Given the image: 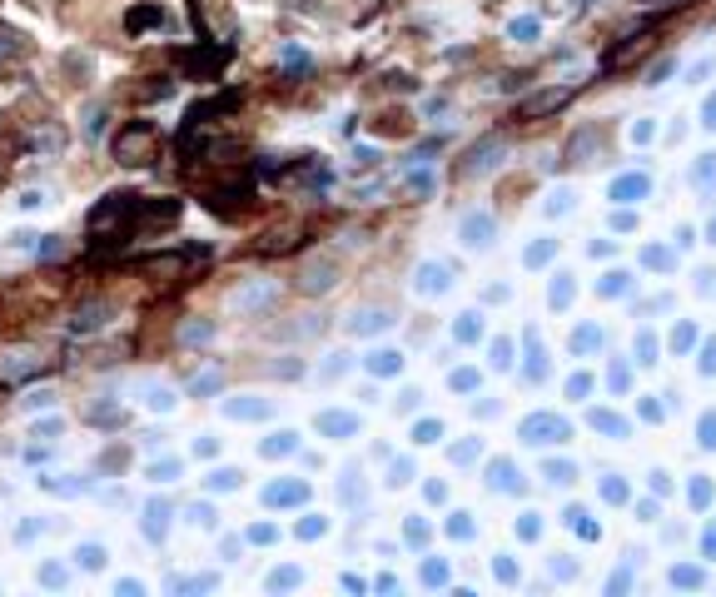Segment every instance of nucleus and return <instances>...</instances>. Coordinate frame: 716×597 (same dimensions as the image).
Returning <instances> with one entry per match:
<instances>
[{
    "instance_id": "nucleus-10",
    "label": "nucleus",
    "mask_w": 716,
    "mask_h": 597,
    "mask_svg": "<svg viewBox=\"0 0 716 597\" xmlns=\"http://www.w3.org/2000/svg\"><path fill=\"white\" fill-rule=\"evenodd\" d=\"M563 100H567L563 90H542L538 100H528V105H517V114H513V120H538V114H547V110H557V105H563Z\"/></svg>"
},
{
    "instance_id": "nucleus-13",
    "label": "nucleus",
    "mask_w": 716,
    "mask_h": 597,
    "mask_svg": "<svg viewBox=\"0 0 716 597\" xmlns=\"http://www.w3.org/2000/svg\"><path fill=\"white\" fill-rule=\"evenodd\" d=\"M20 55H26V35L20 30H0V70H11Z\"/></svg>"
},
{
    "instance_id": "nucleus-35",
    "label": "nucleus",
    "mask_w": 716,
    "mask_h": 597,
    "mask_svg": "<svg viewBox=\"0 0 716 597\" xmlns=\"http://www.w3.org/2000/svg\"><path fill=\"white\" fill-rule=\"evenodd\" d=\"M60 428H65L60 419H45V423H35V438H60Z\"/></svg>"
},
{
    "instance_id": "nucleus-32",
    "label": "nucleus",
    "mask_w": 716,
    "mask_h": 597,
    "mask_svg": "<svg viewBox=\"0 0 716 597\" xmlns=\"http://www.w3.org/2000/svg\"><path fill=\"white\" fill-rule=\"evenodd\" d=\"M209 488H239V473H234V468H219V473H209Z\"/></svg>"
},
{
    "instance_id": "nucleus-7",
    "label": "nucleus",
    "mask_w": 716,
    "mask_h": 597,
    "mask_svg": "<svg viewBox=\"0 0 716 597\" xmlns=\"http://www.w3.org/2000/svg\"><path fill=\"white\" fill-rule=\"evenodd\" d=\"M169 518H175V508H169V503H160V498H150V503H145V518H139V528H145V538H150V543H164V538H169Z\"/></svg>"
},
{
    "instance_id": "nucleus-28",
    "label": "nucleus",
    "mask_w": 716,
    "mask_h": 597,
    "mask_svg": "<svg viewBox=\"0 0 716 597\" xmlns=\"http://www.w3.org/2000/svg\"><path fill=\"white\" fill-rule=\"evenodd\" d=\"M398 364H403V358H398V354H389V349H383V354H374V358H368V369H374V373H393V369H398Z\"/></svg>"
},
{
    "instance_id": "nucleus-4",
    "label": "nucleus",
    "mask_w": 716,
    "mask_h": 597,
    "mask_svg": "<svg viewBox=\"0 0 716 597\" xmlns=\"http://www.w3.org/2000/svg\"><path fill=\"white\" fill-rule=\"evenodd\" d=\"M135 398H139L145 408H150V413H169V408L179 404L175 389H169L164 379H139V383H135Z\"/></svg>"
},
{
    "instance_id": "nucleus-27",
    "label": "nucleus",
    "mask_w": 716,
    "mask_h": 597,
    "mask_svg": "<svg viewBox=\"0 0 716 597\" xmlns=\"http://www.w3.org/2000/svg\"><path fill=\"white\" fill-rule=\"evenodd\" d=\"M40 533H45V522H40V518H26V522H20V528H15V543L26 547V543H35Z\"/></svg>"
},
{
    "instance_id": "nucleus-14",
    "label": "nucleus",
    "mask_w": 716,
    "mask_h": 597,
    "mask_svg": "<svg viewBox=\"0 0 716 597\" xmlns=\"http://www.w3.org/2000/svg\"><path fill=\"white\" fill-rule=\"evenodd\" d=\"M80 419H85V423H100V428H120V423H125V413H120V404H95V408H85Z\"/></svg>"
},
{
    "instance_id": "nucleus-23",
    "label": "nucleus",
    "mask_w": 716,
    "mask_h": 597,
    "mask_svg": "<svg viewBox=\"0 0 716 597\" xmlns=\"http://www.w3.org/2000/svg\"><path fill=\"white\" fill-rule=\"evenodd\" d=\"M492 219H463V244H488Z\"/></svg>"
},
{
    "instance_id": "nucleus-12",
    "label": "nucleus",
    "mask_w": 716,
    "mask_h": 597,
    "mask_svg": "<svg viewBox=\"0 0 716 597\" xmlns=\"http://www.w3.org/2000/svg\"><path fill=\"white\" fill-rule=\"evenodd\" d=\"M303 498H309V488H303V483H274L264 493V503H269V508H289V503H303Z\"/></svg>"
},
{
    "instance_id": "nucleus-24",
    "label": "nucleus",
    "mask_w": 716,
    "mask_h": 597,
    "mask_svg": "<svg viewBox=\"0 0 716 597\" xmlns=\"http://www.w3.org/2000/svg\"><path fill=\"white\" fill-rule=\"evenodd\" d=\"M150 478H154V483H175L179 463H175V458H160V463H150Z\"/></svg>"
},
{
    "instance_id": "nucleus-11",
    "label": "nucleus",
    "mask_w": 716,
    "mask_h": 597,
    "mask_svg": "<svg viewBox=\"0 0 716 597\" xmlns=\"http://www.w3.org/2000/svg\"><path fill=\"white\" fill-rule=\"evenodd\" d=\"M150 26H164V11H160V5H135V11L125 15V30H130V35H139V30H150Z\"/></svg>"
},
{
    "instance_id": "nucleus-1",
    "label": "nucleus",
    "mask_w": 716,
    "mask_h": 597,
    "mask_svg": "<svg viewBox=\"0 0 716 597\" xmlns=\"http://www.w3.org/2000/svg\"><path fill=\"white\" fill-rule=\"evenodd\" d=\"M160 150H164V140H160V130H154L150 120H130V125L114 130V140H110V154L120 160V165H130V169L154 165Z\"/></svg>"
},
{
    "instance_id": "nucleus-17",
    "label": "nucleus",
    "mask_w": 716,
    "mask_h": 597,
    "mask_svg": "<svg viewBox=\"0 0 716 597\" xmlns=\"http://www.w3.org/2000/svg\"><path fill=\"white\" fill-rule=\"evenodd\" d=\"M35 583H40V587H51V593H60V587L70 583V568H65V562H40Z\"/></svg>"
},
{
    "instance_id": "nucleus-29",
    "label": "nucleus",
    "mask_w": 716,
    "mask_h": 597,
    "mask_svg": "<svg viewBox=\"0 0 716 597\" xmlns=\"http://www.w3.org/2000/svg\"><path fill=\"white\" fill-rule=\"evenodd\" d=\"M264 453H269V458H279V453H294V433H274V438L264 444Z\"/></svg>"
},
{
    "instance_id": "nucleus-26",
    "label": "nucleus",
    "mask_w": 716,
    "mask_h": 597,
    "mask_svg": "<svg viewBox=\"0 0 716 597\" xmlns=\"http://www.w3.org/2000/svg\"><path fill=\"white\" fill-rule=\"evenodd\" d=\"M219 383H224V379H219V373H194V379H189V394H214V389H219Z\"/></svg>"
},
{
    "instance_id": "nucleus-22",
    "label": "nucleus",
    "mask_w": 716,
    "mask_h": 597,
    "mask_svg": "<svg viewBox=\"0 0 716 597\" xmlns=\"http://www.w3.org/2000/svg\"><path fill=\"white\" fill-rule=\"evenodd\" d=\"M418 289H423V294L448 289V269H443V264H423V269H418Z\"/></svg>"
},
{
    "instance_id": "nucleus-39",
    "label": "nucleus",
    "mask_w": 716,
    "mask_h": 597,
    "mask_svg": "<svg viewBox=\"0 0 716 597\" xmlns=\"http://www.w3.org/2000/svg\"><path fill=\"white\" fill-rule=\"evenodd\" d=\"M20 204H26V209H40V204H45V194H40V190H26V194H20Z\"/></svg>"
},
{
    "instance_id": "nucleus-15",
    "label": "nucleus",
    "mask_w": 716,
    "mask_h": 597,
    "mask_svg": "<svg viewBox=\"0 0 716 597\" xmlns=\"http://www.w3.org/2000/svg\"><path fill=\"white\" fill-rule=\"evenodd\" d=\"M30 145H35L40 154H60L65 150V130L60 125H45V130H35V135H30Z\"/></svg>"
},
{
    "instance_id": "nucleus-3",
    "label": "nucleus",
    "mask_w": 716,
    "mask_h": 597,
    "mask_svg": "<svg viewBox=\"0 0 716 597\" xmlns=\"http://www.w3.org/2000/svg\"><path fill=\"white\" fill-rule=\"evenodd\" d=\"M274 299H279V284H249V289L229 294V309H239V314H259V309H269Z\"/></svg>"
},
{
    "instance_id": "nucleus-20",
    "label": "nucleus",
    "mask_w": 716,
    "mask_h": 597,
    "mask_svg": "<svg viewBox=\"0 0 716 597\" xmlns=\"http://www.w3.org/2000/svg\"><path fill=\"white\" fill-rule=\"evenodd\" d=\"M229 419H264L269 404H259V398H234V404H224Z\"/></svg>"
},
{
    "instance_id": "nucleus-19",
    "label": "nucleus",
    "mask_w": 716,
    "mask_h": 597,
    "mask_svg": "<svg viewBox=\"0 0 716 597\" xmlns=\"http://www.w3.org/2000/svg\"><path fill=\"white\" fill-rule=\"evenodd\" d=\"M319 428L334 433V438H349V433H358V419H353V413H324V419H319Z\"/></svg>"
},
{
    "instance_id": "nucleus-25",
    "label": "nucleus",
    "mask_w": 716,
    "mask_h": 597,
    "mask_svg": "<svg viewBox=\"0 0 716 597\" xmlns=\"http://www.w3.org/2000/svg\"><path fill=\"white\" fill-rule=\"evenodd\" d=\"M185 522H194V528H209V522H214V508H209V503H189V508H185Z\"/></svg>"
},
{
    "instance_id": "nucleus-40",
    "label": "nucleus",
    "mask_w": 716,
    "mask_h": 597,
    "mask_svg": "<svg viewBox=\"0 0 716 597\" xmlns=\"http://www.w3.org/2000/svg\"><path fill=\"white\" fill-rule=\"evenodd\" d=\"M214 448H219L214 438H194V453H200V458H214Z\"/></svg>"
},
{
    "instance_id": "nucleus-30",
    "label": "nucleus",
    "mask_w": 716,
    "mask_h": 597,
    "mask_svg": "<svg viewBox=\"0 0 716 597\" xmlns=\"http://www.w3.org/2000/svg\"><path fill=\"white\" fill-rule=\"evenodd\" d=\"M209 587H214V577H179L175 593H209Z\"/></svg>"
},
{
    "instance_id": "nucleus-34",
    "label": "nucleus",
    "mask_w": 716,
    "mask_h": 597,
    "mask_svg": "<svg viewBox=\"0 0 716 597\" xmlns=\"http://www.w3.org/2000/svg\"><path fill=\"white\" fill-rule=\"evenodd\" d=\"M443 438V423H418V444H438Z\"/></svg>"
},
{
    "instance_id": "nucleus-5",
    "label": "nucleus",
    "mask_w": 716,
    "mask_h": 597,
    "mask_svg": "<svg viewBox=\"0 0 716 597\" xmlns=\"http://www.w3.org/2000/svg\"><path fill=\"white\" fill-rule=\"evenodd\" d=\"M110 318H114V304H105V299H90V304H80V309H75L70 329H75V334H95V329H105Z\"/></svg>"
},
{
    "instance_id": "nucleus-33",
    "label": "nucleus",
    "mask_w": 716,
    "mask_h": 597,
    "mask_svg": "<svg viewBox=\"0 0 716 597\" xmlns=\"http://www.w3.org/2000/svg\"><path fill=\"white\" fill-rule=\"evenodd\" d=\"M139 593H145L139 577H120V583H114V597H139Z\"/></svg>"
},
{
    "instance_id": "nucleus-2",
    "label": "nucleus",
    "mask_w": 716,
    "mask_h": 597,
    "mask_svg": "<svg viewBox=\"0 0 716 597\" xmlns=\"http://www.w3.org/2000/svg\"><path fill=\"white\" fill-rule=\"evenodd\" d=\"M55 358H45L40 349H15V354H0V383H20V379H35L45 373Z\"/></svg>"
},
{
    "instance_id": "nucleus-16",
    "label": "nucleus",
    "mask_w": 716,
    "mask_h": 597,
    "mask_svg": "<svg viewBox=\"0 0 716 597\" xmlns=\"http://www.w3.org/2000/svg\"><path fill=\"white\" fill-rule=\"evenodd\" d=\"M105 558H110V553H105V543H80L75 547V568H85V572H100Z\"/></svg>"
},
{
    "instance_id": "nucleus-6",
    "label": "nucleus",
    "mask_w": 716,
    "mask_h": 597,
    "mask_svg": "<svg viewBox=\"0 0 716 597\" xmlns=\"http://www.w3.org/2000/svg\"><path fill=\"white\" fill-rule=\"evenodd\" d=\"M229 55H234V51H229V45H219V51H175V60L189 65V70H200V75H219Z\"/></svg>"
},
{
    "instance_id": "nucleus-31",
    "label": "nucleus",
    "mask_w": 716,
    "mask_h": 597,
    "mask_svg": "<svg viewBox=\"0 0 716 597\" xmlns=\"http://www.w3.org/2000/svg\"><path fill=\"white\" fill-rule=\"evenodd\" d=\"M284 70H289V75H303V70H309V55H303V51H284Z\"/></svg>"
},
{
    "instance_id": "nucleus-36",
    "label": "nucleus",
    "mask_w": 716,
    "mask_h": 597,
    "mask_svg": "<svg viewBox=\"0 0 716 597\" xmlns=\"http://www.w3.org/2000/svg\"><path fill=\"white\" fill-rule=\"evenodd\" d=\"M51 404H55V394H30L20 408H26V413H35V408H51Z\"/></svg>"
},
{
    "instance_id": "nucleus-9",
    "label": "nucleus",
    "mask_w": 716,
    "mask_h": 597,
    "mask_svg": "<svg viewBox=\"0 0 716 597\" xmlns=\"http://www.w3.org/2000/svg\"><path fill=\"white\" fill-rule=\"evenodd\" d=\"M303 294H319V289H334V259H319V264L303 269V279H299Z\"/></svg>"
},
{
    "instance_id": "nucleus-21",
    "label": "nucleus",
    "mask_w": 716,
    "mask_h": 597,
    "mask_svg": "<svg viewBox=\"0 0 716 597\" xmlns=\"http://www.w3.org/2000/svg\"><path fill=\"white\" fill-rule=\"evenodd\" d=\"M393 318L383 314V309H364V314H353V329L358 334H378V329H389Z\"/></svg>"
},
{
    "instance_id": "nucleus-18",
    "label": "nucleus",
    "mask_w": 716,
    "mask_h": 597,
    "mask_svg": "<svg viewBox=\"0 0 716 597\" xmlns=\"http://www.w3.org/2000/svg\"><path fill=\"white\" fill-rule=\"evenodd\" d=\"M209 339H214V324H200V318H189L185 329H179V343H185V349H204Z\"/></svg>"
},
{
    "instance_id": "nucleus-37",
    "label": "nucleus",
    "mask_w": 716,
    "mask_h": 597,
    "mask_svg": "<svg viewBox=\"0 0 716 597\" xmlns=\"http://www.w3.org/2000/svg\"><path fill=\"white\" fill-rule=\"evenodd\" d=\"M294 583H299V572H294V568H284V572H274V577H269V587H294Z\"/></svg>"
},
{
    "instance_id": "nucleus-8",
    "label": "nucleus",
    "mask_w": 716,
    "mask_h": 597,
    "mask_svg": "<svg viewBox=\"0 0 716 597\" xmlns=\"http://www.w3.org/2000/svg\"><path fill=\"white\" fill-rule=\"evenodd\" d=\"M40 488H45V493H55V498H80V493H90V478H70V473H45V478H40Z\"/></svg>"
},
{
    "instance_id": "nucleus-38",
    "label": "nucleus",
    "mask_w": 716,
    "mask_h": 597,
    "mask_svg": "<svg viewBox=\"0 0 716 597\" xmlns=\"http://www.w3.org/2000/svg\"><path fill=\"white\" fill-rule=\"evenodd\" d=\"M324 528H328L324 518H309V522H303V528H299V533H303V538H319V533H324Z\"/></svg>"
}]
</instances>
